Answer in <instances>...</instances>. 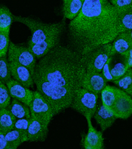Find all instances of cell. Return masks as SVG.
<instances>
[{"mask_svg": "<svg viewBox=\"0 0 132 149\" xmlns=\"http://www.w3.org/2000/svg\"><path fill=\"white\" fill-rule=\"evenodd\" d=\"M112 3L117 13L132 9V0H109Z\"/></svg>", "mask_w": 132, "mask_h": 149, "instance_id": "f1b7e54d", "label": "cell"}, {"mask_svg": "<svg viewBox=\"0 0 132 149\" xmlns=\"http://www.w3.org/2000/svg\"><path fill=\"white\" fill-rule=\"evenodd\" d=\"M7 56L0 58V82L6 84L12 78Z\"/></svg>", "mask_w": 132, "mask_h": 149, "instance_id": "cb8c5ba5", "label": "cell"}, {"mask_svg": "<svg viewBox=\"0 0 132 149\" xmlns=\"http://www.w3.org/2000/svg\"><path fill=\"white\" fill-rule=\"evenodd\" d=\"M97 124L100 125L102 131L111 127L116 121L117 117L113 113L106 108L101 102H98L97 110L93 115Z\"/></svg>", "mask_w": 132, "mask_h": 149, "instance_id": "5bb4252c", "label": "cell"}, {"mask_svg": "<svg viewBox=\"0 0 132 149\" xmlns=\"http://www.w3.org/2000/svg\"><path fill=\"white\" fill-rule=\"evenodd\" d=\"M85 72L82 55L71 47L57 45L39 59L33 80L56 115L71 107Z\"/></svg>", "mask_w": 132, "mask_h": 149, "instance_id": "6da1fadb", "label": "cell"}, {"mask_svg": "<svg viewBox=\"0 0 132 149\" xmlns=\"http://www.w3.org/2000/svg\"><path fill=\"white\" fill-rule=\"evenodd\" d=\"M10 42L9 31H0V58L7 56Z\"/></svg>", "mask_w": 132, "mask_h": 149, "instance_id": "4316f807", "label": "cell"}, {"mask_svg": "<svg viewBox=\"0 0 132 149\" xmlns=\"http://www.w3.org/2000/svg\"><path fill=\"white\" fill-rule=\"evenodd\" d=\"M29 108L31 117L46 125H49L55 115L51 105L37 90L33 93Z\"/></svg>", "mask_w": 132, "mask_h": 149, "instance_id": "52a82bcc", "label": "cell"}, {"mask_svg": "<svg viewBox=\"0 0 132 149\" xmlns=\"http://www.w3.org/2000/svg\"><path fill=\"white\" fill-rule=\"evenodd\" d=\"M124 58V61L126 65L129 68H132V49L129 50L128 53L126 54L124 56H122Z\"/></svg>", "mask_w": 132, "mask_h": 149, "instance_id": "4dcf8cb0", "label": "cell"}, {"mask_svg": "<svg viewBox=\"0 0 132 149\" xmlns=\"http://www.w3.org/2000/svg\"><path fill=\"white\" fill-rule=\"evenodd\" d=\"M112 57L110 58L108 60V61L106 62L104 66H103V68L101 72L102 76H104V78H105V80H106L107 82L108 81H113L114 80L113 77H112L111 74V72H110V65H111Z\"/></svg>", "mask_w": 132, "mask_h": 149, "instance_id": "f546056e", "label": "cell"}, {"mask_svg": "<svg viewBox=\"0 0 132 149\" xmlns=\"http://www.w3.org/2000/svg\"><path fill=\"white\" fill-rule=\"evenodd\" d=\"M11 97L8 86L0 82V109L8 107L11 101Z\"/></svg>", "mask_w": 132, "mask_h": 149, "instance_id": "484cf974", "label": "cell"}, {"mask_svg": "<svg viewBox=\"0 0 132 149\" xmlns=\"http://www.w3.org/2000/svg\"><path fill=\"white\" fill-rule=\"evenodd\" d=\"M117 119H126L132 115V97L118 88L113 104L110 108Z\"/></svg>", "mask_w": 132, "mask_h": 149, "instance_id": "ba28073f", "label": "cell"}, {"mask_svg": "<svg viewBox=\"0 0 132 149\" xmlns=\"http://www.w3.org/2000/svg\"><path fill=\"white\" fill-rule=\"evenodd\" d=\"M0 149H9L5 134L0 133Z\"/></svg>", "mask_w": 132, "mask_h": 149, "instance_id": "1f68e13d", "label": "cell"}, {"mask_svg": "<svg viewBox=\"0 0 132 149\" xmlns=\"http://www.w3.org/2000/svg\"><path fill=\"white\" fill-rule=\"evenodd\" d=\"M13 15L6 6H0V31H10Z\"/></svg>", "mask_w": 132, "mask_h": 149, "instance_id": "44dd1931", "label": "cell"}, {"mask_svg": "<svg viewBox=\"0 0 132 149\" xmlns=\"http://www.w3.org/2000/svg\"><path fill=\"white\" fill-rule=\"evenodd\" d=\"M6 139L8 142L9 149H16L23 143L20 132L13 129L5 134Z\"/></svg>", "mask_w": 132, "mask_h": 149, "instance_id": "603a6c76", "label": "cell"}, {"mask_svg": "<svg viewBox=\"0 0 132 149\" xmlns=\"http://www.w3.org/2000/svg\"><path fill=\"white\" fill-rule=\"evenodd\" d=\"M66 1V0H63V1Z\"/></svg>", "mask_w": 132, "mask_h": 149, "instance_id": "836d02e7", "label": "cell"}, {"mask_svg": "<svg viewBox=\"0 0 132 149\" xmlns=\"http://www.w3.org/2000/svg\"><path fill=\"white\" fill-rule=\"evenodd\" d=\"M13 21L23 23L31 31L27 47L37 59L47 54L60 41L65 22L44 23L30 17L13 15Z\"/></svg>", "mask_w": 132, "mask_h": 149, "instance_id": "3957f363", "label": "cell"}, {"mask_svg": "<svg viewBox=\"0 0 132 149\" xmlns=\"http://www.w3.org/2000/svg\"><path fill=\"white\" fill-rule=\"evenodd\" d=\"M120 90L132 97V68H129L123 76L112 81Z\"/></svg>", "mask_w": 132, "mask_h": 149, "instance_id": "ffe728a7", "label": "cell"}, {"mask_svg": "<svg viewBox=\"0 0 132 149\" xmlns=\"http://www.w3.org/2000/svg\"><path fill=\"white\" fill-rule=\"evenodd\" d=\"M100 94H101L102 103L107 109L109 110L113 104L116 97V88L107 85L102 90Z\"/></svg>", "mask_w": 132, "mask_h": 149, "instance_id": "7402d4cb", "label": "cell"}, {"mask_svg": "<svg viewBox=\"0 0 132 149\" xmlns=\"http://www.w3.org/2000/svg\"><path fill=\"white\" fill-rule=\"evenodd\" d=\"M6 85L12 98L20 101L29 106L32 100L34 92L24 86L17 81L13 80V78H11L6 84Z\"/></svg>", "mask_w": 132, "mask_h": 149, "instance_id": "30bf717a", "label": "cell"}, {"mask_svg": "<svg viewBox=\"0 0 132 149\" xmlns=\"http://www.w3.org/2000/svg\"><path fill=\"white\" fill-rule=\"evenodd\" d=\"M0 110H1V109H0Z\"/></svg>", "mask_w": 132, "mask_h": 149, "instance_id": "e575fe53", "label": "cell"}, {"mask_svg": "<svg viewBox=\"0 0 132 149\" xmlns=\"http://www.w3.org/2000/svg\"><path fill=\"white\" fill-rule=\"evenodd\" d=\"M8 55L9 62H16L26 66L29 69L32 75H34L37 58L28 47L10 42Z\"/></svg>", "mask_w": 132, "mask_h": 149, "instance_id": "8992f818", "label": "cell"}, {"mask_svg": "<svg viewBox=\"0 0 132 149\" xmlns=\"http://www.w3.org/2000/svg\"><path fill=\"white\" fill-rule=\"evenodd\" d=\"M88 123V132L84 138L83 148L85 149H102L104 148V138L102 131H98L91 123V117H85Z\"/></svg>", "mask_w": 132, "mask_h": 149, "instance_id": "7c38bea8", "label": "cell"}, {"mask_svg": "<svg viewBox=\"0 0 132 149\" xmlns=\"http://www.w3.org/2000/svg\"><path fill=\"white\" fill-rule=\"evenodd\" d=\"M85 0H66L64 1L63 13L64 18L73 20L77 16L82 9Z\"/></svg>", "mask_w": 132, "mask_h": 149, "instance_id": "2e32d148", "label": "cell"}, {"mask_svg": "<svg viewBox=\"0 0 132 149\" xmlns=\"http://www.w3.org/2000/svg\"><path fill=\"white\" fill-rule=\"evenodd\" d=\"M82 56L86 72H101L106 62L113 56L112 43L100 45Z\"/></svg>", "mask_w": 132, "mask_h": 149, "instance_id": "277c9868", "label": "cell"}, {"mask_svg": "<svg viewBox=\"0 0 132 149\" xmlns=\"http://www.w3.org/2000/svg\"><path fill=\"white\" fill-rule=\"evenodd\" d=\"M128 69L129 68L126 65L124 61L123 62H117L112 68L110 66V72L114 80H116L123 76Z\"/></svg>", "mask_w": 132, "mask_h": 149, "instance_id": "83f0119b", "label": "cell"}, {"mask_svg": "<svg viewBox=\"0 0 132 149\" xmlns=\"http://www.w3.org/2000/svg\"><path fill=\"white\" fill-rule=\"evenodd\" d=\"M112 54L124 56L132 49V39L128 33H121L112 42Z\"/></svg>", "mask_w": 132, "mask_h": 149, "instance_id": "9a60e30c", "label": "cell"}, {"mask_svg": "<svg viewBox=\"0 0 132 149\" xmlns=\"http://www.w3.org/2000/svg\"><path fill=\"white\" fill-rule=\"evenodd\" d=\"M107 86V81L101 72H85L81 88L99 95Z\"/></svg>", "mask_w": 132, "mask_h": 149, "instance_id": "8fae6325", "label": "cell"}, {"mask_svg": "<svg viewBox=\"0 0 132 149\" xmlns=\"http://www.w3.org/2000/svg\"><path fill=\"white\" fill-rule=\"evenodd\" d=\"M98 101V94L80 87L76 90L70 107L85 117L92 118L97 110Z\"/></svg>", "mask_w": 132, "mask_h": 149, "instance_id": "5b68a950", "label": "cell"}, {"mask_svg": "<svg viewBox=\"0 0 132 149\" xmlns=\"http://www.w3.org/2000/svg\"><path fill=\"white\" fill-rule=\"evenodd\" d=\"M16 119L8 108L0 110V133L6 134L13 129Z\"/></svg>", "mask_w": 132, "mask_h": 149, "instance_id": "ac0fdd59", "label": "cell"}, {"mask_svg": "<svg viewBox=\"0 0 132 149\" xmlns=\"http://www.w3.org/2000/svg\"><path fill=\"white\" fill-rule=\"evenodd\" d=\"M9 62L12 78L26 88H32L35 82L29 69L16 62Z\"/></svg>", "mask_w": 132, "mask_h": 149, "instance_id": "9c48e42d", "label": "cell"}, {"mask_svg": "<svg viewBox=\"0 0 132 149\" xmlns=\"http://www.w3.org/2000/svg\"><path fill=\"white\" fill-rule=\"evenodd\" d=\"M117 28L118 33L132 30V9L117 13Z\"/></svg>", "mask_w": 132, "mask_h": 149, "instance_id": "d6986e66", "label": "cell"}, {"mask_svg": "<svg viewBox=\"0 0 132 149\" xmlns=\"http://www.w3.org/2000/svg\"><path fill=\"white\" fill-rule=\"evenodd\" d=\"M48 125L31 117L28 129V141L30 142L44 141L47 137Z\"/></svg>", "mask_w": 132, "mask_h": 149, "instance_id": "4fadbf2b", "label": "cell"}, {"mask_svg": "<svg viewBox=\"0 0 132 149\" xmlns=\"http://www.w3.org/2000/svg\"><path fill=\"white\" fill-rule=\"evenodd\" d=\"M117 12L109 0H85L68 26L71 48L81 55L113 41L119 34Z\"/></svg>", "mask_w": 132, "mask_h": 149, "instance_id": "7a4b0ae2", "label": "cell"}, {"mask_svg": "<svg viewBox=\"0 0 132 149\" xmlns=\"http://www.w3.org/2000/svg\"><path fill=\"white\" fill-rule=\"evenodd\" d=\"M8 109L17 119H30L31 117L29 106L14 98L11 101Z\"/></svg>", "mask_w": 132, "mask_h": 149, "instance_id": "e0dca14e", "label": "cell"}, {"mask_svg": "<svg viewBox=\"0 0 132 149\" xmlns=\"http://www.w3.org/2000/svg\"><path fill=\"white\" fill-rule=\"evenodd\" d=\"M29 123L30 119L27 118L17 119L15 123L14 129L20 132L23 143L28 141V129Z\"/></svg>", "mask_w": 132, "mask_h": 149, "instance_id": "d4e9b609", "label": "cell"}, {"mask_svg": "<svg viewBox=\"0 0 132 149\" xmlns=\"http://www.w3.org/2000/svg\"><path fill=\"white\" fill-rule=\"evenodd\" d=\"M129 34V35L130 36V37H131V38L132 39V30H131V31H128V32H127Z\"/></svg>", "mask_w": 132, "mask_h": 149, "instance_id": "d6a6232c", "label": "cell"}]
</instances>
